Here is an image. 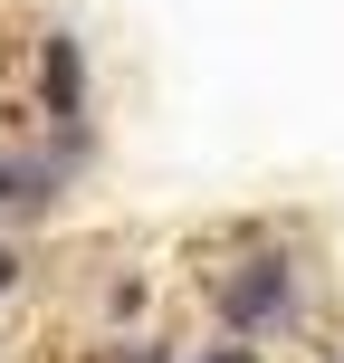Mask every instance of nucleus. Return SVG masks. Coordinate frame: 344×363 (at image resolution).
<instances>
[{"mask_svg": "<svg viewBox=\"0 0 344 363\" xmlns=\"http://www.w3.org/2000/svg\"><path fill=\"white\" fill-rule=\"evenodd\" d=\"M201 296H211V315H220L230 345L296 335V315H306V258H296L287 239H249V249H230L201 277Z\"/></svg>", "mask_w": 344, "mask_h": 363, "instance_id": "f257e3e1", "label": "nucleus"}, {"mask_svg": "<svg viewBox=\"0 0 344 363\" xmlns=\"http://www.w3.org/2000/svg\"><path fill=\"white\" fill-rule=\"evenodd\" d=\"M87 363H182V354H172V335H106Z\"/></svg>", "mask_w": 344, "mask_h": 363, "instance_id": "f03ea898", "label": "nucleus"}, {"mask_svg": "<svg viewBox=\"0 0 344 363\" xmlns=\"http://www.w3.org/2000/svg\"><path fill=\"white\" fill-rule=\"evenodd\" d=\"M153 306V277H115L106 287V315H115V335H134V315Z\"/></svg>", "mask_w": 344, "mask_h": 363, "instance_id": "7ed1b4c3", "label": "nucleus"}, {"mask_svg": "<svg viewBox=\"0 0 344 363\" xmlns=\"http://www.w3.org/2000/svg\"><path fill=\"white\" fill-rule=\"evenodd\" d=\"M19 287H29V258H19V239L0 230V296H19Z\"/></svg>", "mask_w": 344, "mask_h": 363, "instance_id": "20e7f679", "label": "nucleus"}, {"mask_svg": "<svg viewBox=\"0 0 344 363\" xmlns=\"http://www.w3.org/2000/svg\"><path fill=\"white\" fill-rule=\"evenodd\" d=\"M182 363H268L258 345H230V335H220V345H201V354H182Z\"/></svg>", "mask_w": 344, "mask_h": 363, "instance_id": "39448f33", "label": "nucleus"}, {"mask_svg": "<svg viewBox=\"0 0 344 363\" xmlns=\"http://www.w3.org/2000/svg\"><path fill=\"white\" fill-rule=\"evenodd\" d=\"M19 201V134H0V211Z\"/></svg>", "mask_w": 344, "mask_h": 363, "instance_id": "423d86ee", "label": "nucleus"}, {"mask_svg": "<svg viewBox=\"0 0 344 363\" xmlns=\"http://www.w3.org/2000/svg\"><path fill=\"white\" fill-rule=\"evenodd\" d=\"M326 363H344V354H326Z\"/></svg>", "mask_w": 344, "mask_h": 363, "instance_id": "0eeeda50", "label": "nucleus"}, {"mask_svg": "<svg viewBox=\"0 0 344 363\" xmlns=\"http://www.w3.org/2000/svg\"><path fill=\"white\" fill-rule=\"evenodd\" d=\"M0 38H10V29H0Z\"/></svg>", "mask_w": 344, "mask_h": 363, "instance_id": "6e6552de", "label": "nucleus"}]
</instances>
